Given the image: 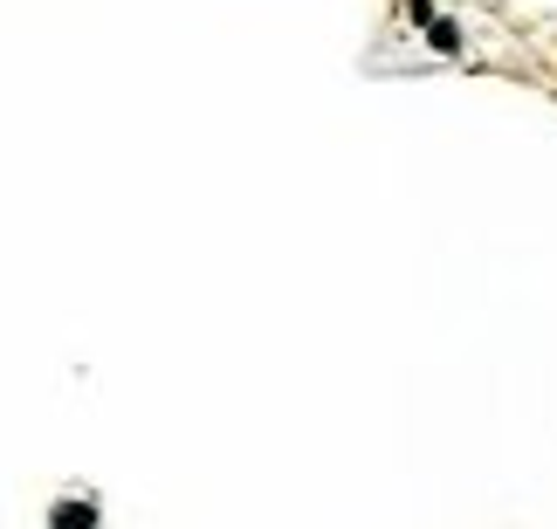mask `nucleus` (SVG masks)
<instances>
[{
    "label": "nucleus",
    "mask_w": 557,
    "mask_h": 529,
    "mask_svg": "<svg viewBox=\"0 0 557 529\" xmlns=\"http://www.w3.org/2000/svg\"><path fill=\"white\" fill-rule=\"evenodd\" d=\"M406 21H420V28H434L441 14H434V0H406Z\"/></svg>",
    "instance_id": "obj_3"
},
{
    "label": "nucleus",
    "mask_w": 557,
    "mask_h": 529,
    "mask_svg": "<svg viewBox=\"0 0 557 529\" xmlns=\"http://www.w3.org/2000/svg\"><path fill=\"white\" fill-rule=\"evenodd\" d=\"M426 49H434V55H461L468 49V35H461V21H434V28H426Z\"/></svg>",
    "instance_id": "obj_2"
},
{
    "label": "nucleus",
    "mask_w": 557,
    "mask_h": 529,
    "mask_svg": "<svg viewBox=\"0 0 557 529\" xmlns=\"http://www.w3.org/2000/svg\"><path fill=\"white\" fill-rule=\"evenodd\" d=\"M49 529H103V516H97L90 495H55L49 502Z\"/></svg>",
    "instance_id": "obj_1"
}]
</instances>
